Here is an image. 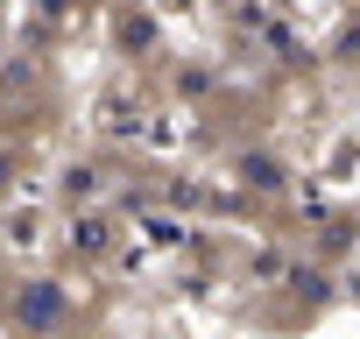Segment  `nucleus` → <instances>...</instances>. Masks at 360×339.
<instances>
[{
    "instance_id": "f257e3e1",
    "label": "nucleus",
    "mask_w": 360,
    "mask_h": 339,
    "mask_svg": "<svg viewBox=\"0 0 360 339\" xmlns=\"http://www.w3.org/2000/svg\"><path fill=\"white\" fill-rule=\"evenodd\" d=\"M15 311H22L29 325H50V318H57V290H22V304H15Z\"/></svg>"
}]
</instances>
